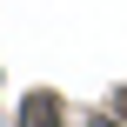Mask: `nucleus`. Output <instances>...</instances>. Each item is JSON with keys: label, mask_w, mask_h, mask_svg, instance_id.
I'll return each mask as SVG.
<instances>
[{"label": "nucleus", "mask_w": 127, "mask_h": 127, "mask_svg": "<svg viewBox=\"0 0 127 127\" xmlns=\"http://www.w3.org/2000/svg\"><path fill=\"white\" fill-rule=\"evenodd\" d=\"M20 127H60V94H33L20 107Z\"/></svg>", "instance_id": "f257e3e1"}, {"label": "nucleus", "mask_w": 127, "mask_h": 127, "mask_svg": "<svg viewBox=\"0 0 127 127\" xmlns=\"http://www.w3.org/2000/svg\"><path fill=\"white\" fill-rule=\"evenodd\" d=\"M114 107H121V121H127V87H121V94H114Z\"/></svg>", "instance_id": "f03ea898"}, {"label": "nucleus", "mask_w": 127, "mask_h": 127, "mask_svg": "<svg viewBox=\"0 0 127 127\" xmlns=\"http://www.w3.org/2000/svg\"><path fill=\"white\" fill-rule=\"evenodd\" d=\"M94 127H121V121H94Z\"/></svg>", "instance_id": "7ed1b4c3"}]
</instances>
